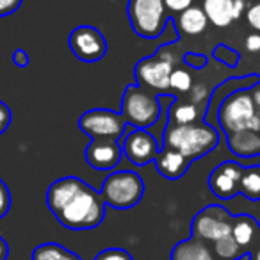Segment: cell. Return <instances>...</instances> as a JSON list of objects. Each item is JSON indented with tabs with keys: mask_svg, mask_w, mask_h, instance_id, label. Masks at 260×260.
Masks as SVG:
<instances>
[{
	"mask_svg": "<svg viewBox=\"0 0 260 260\" xmlns=\"http://www.w3.org/2000/svg\"><path fill=\"white\" fill-rule=\"evenodd\" d=\"M244 166L234 160H224L209 177V189L219 200H232L241 194V178L244 175Z\"/></svg>",
	"mask_w": 260,
	"mask_h": 260,
	"instance_id": "obj_12",
	"label": "cell"
},
{
	"mask_svg": "<svg viewBox=\"0 0 260 260\" xmlns=\"http://www.w3.org/2000/svg\"><path fill=\"white\" fill-rule=\"evenodd\" d=\"M194 86V80H192V75L184 68H175L173 73L170 77V89L175 91V93H182L187 94L189 91Z\"/></svg>",
	"mask_w": 260,
	"mask_h": 260,
	"instance_id": "obj_25",
	"label": "cell"
},
{
	"mask_svg": "<svg viewBox=\"0 0 260 260\" xmlns=\"http://www.w3.org/2000/svg\"><path fill=\"white\" fill-rule=\"evenodd\" d=\"M68 47L79 61L98 62L107 54V41L105 36L91 25H79L70 32Z\"/></svg>",
	"mask_w": 260,
	"mask_h": 260,
	"instance_id": "obj_10",
	"label": "cell"
},
{
	"mask_svg": "<svg viewBox=\"0 0 260 260\" xmlns=\"http://www.w3.org/2000/svg\"><path fill=\"white\" fill-rule=\"evenodd\" d=\"M23 0H0V18L13 15L20 9Z\"/></svg>",
	"mask_w": 260,
	"mask_h": 260,
	"instance_id": "obj_33",
	"label": "cell"
},
{
	"mask_svg": "<svg viewBox=\"0 0 260 260\" xmlns=\"http://www.w3.org/2000/svg\"><path fill=\"white\" fill-rule=\"evenodd\" d=\"M258 168H260V162H258Z\"/></svg>",
	"mask_w": 260,
	"mask_h": 260,
	"instance_id": "obj_40",
	"label": "cell"
},
{
	"mask_svg": "<svg viewBox=\"0 0 260 260\" xmlns=\"http://www.w3.org/2000/svg\"><path fill=\"white\" fill-rule=\"evenodd\" d=\"M249 260H260V246L249 253Z\"/></svg>",
	"mask_w": 260,
	"mask_h": 260,
	"instance_id": "obj_39",
	"label": "cell"
},
{
	"mask_svg": "<svg viewBox=\"0 0 260 260\" xmlns=\"http://www.w3.org/2000/svg\"><path fill=\"white\" fill-rule=\"evenodd\" d=\"M9 209H11V191L8 184L0 178V219L8 216Z\"/></svg>",
	"mask_w": 260,
	"mask_h": 260,
	"instance_id": "obj_28",
	"label": "cell"
},
{
	"mask_svg": "<svg viewBox=\"0 0 260 260\" xmlns=\"http://www.w3.org/2000/svg\"><path fill=\"white\" fill-rule=\"evenodd\" d=\"M202 9L214 27L224 29L235 22V0H202Z\"/></svg>",
	"mask_w": 260,
	"mask_h": 260,
	"instance_id": "obj_19",
	"label": "cell"
},
{
	"mask_svg": "<svg viewBox=\"0 0 260 260\" xmlns=\"http://www.w3.org/2000/svg\"><path fill=\"white\" fill-rule=\"evenodd\" d=\"M160 100L159 94L138 86V84H130L123 91L121 96V109L119 114L126 121V125L132 128L148 130L153 126L160 118Z\"/></svg>",
	"mask_w": 260,
	"mask_h": 260,
	"instance_id": "obj_4",
	"label": "cell"
},
{
	"mask_svg": "<svg viewBox=\"0 0 260 260\" xmlns=\"http://www.w3.org/2000/svg\"><path fill=\"white\" fill-rule=\"evenodd\" d=\"M119 145H121L123 155L134 166H146L150 162H155L160 152V145L155 136L150 134L148 130L132 128V126L119 139Z\"/></svg>",
	"mask_w": 260,
	"mask_h": 260,
	"instance_id": "obj_11",
	"label": "cell"
},
{
	"mask_svg": "<svg viewBox=\"0 0 260 260\" xmlns=\"http://www.w3.org/2000/svg\"><path fill=\"white\" fill-rule=\"evenodd\" d=\"M11 119H13L11 107H9L6 102L0 100V134H4L6 130L9 128V125H11Z\"/></svg>",
	"mask_w": 260,
	"mask_h": 260,
	"instance_id": "obj_31",
	"label": "cell"
},
{
	"mask_svg": "<svg viewBox=\"0 0 260 260\" xmlns=\"http://www.w3.org/2000/svg\"><path fill=\"white\" fill-rule=\"evenodd\" d=\"M32 260H82L77 253L66 249L57 242H45L34 248Z\"/></svg>",
	"mask_w": 260,
	"mask_h": 260,
	"instance_id": "obj_22",
	"label": "cell"
},
{
	"mask_svg": "<svg viewBox=\"0 0 260 260\" xmlns=\"http://www.w3.org/2000/svg\"><path fill=\"white\" fill-rule=\"evenodd\" d=\"M191 162L192 160H189L177 150L160 146V152L155 159V168L160 177L168 178V180H178L187 173Z\"/></svg>",
	"mask_w": 260,
	"mask_h": 260,
	"instance_id": "obj_15",
	"label": "cell"
},
{
	"mask_svg": "<svg viewBox=\"0 0 260 260\" xmlns=\"http://www.w3.org/2000/svg\"><path fill=\"white\" fill-rule=\"evenodd\" d=\"M100 194L105 205L112 209H132L145 196V180L136 171H111L102 184Z\"/></svg>",
	"mask_w": 260,
	"mask_h": 260,
	"instance_id": "obj_5",
	"label": "cell"
},
{
	"mask_svg": "<svg viewBox=\"0 0 260 260\" xmlns=\"http://www.w3.org/2000/svg\"><path fill=\"white\" fill-rule=\"evenodd\" d=\"M241 194L246 196L251 202L260 200V168L249 166L244 170V175L241 178Z\"/></svg>",
	"mask_w": 260,
	"mask_h": 260,
	"instance_id": "obj_24",
	"label": "cell"
},
{
	"mask_svg": "<svg viewBox=\"0 0 260 260\" xmlns=\"http://www.w3.org/2000/svg\"><path fill=\"white\" fill-rule=\"evenodd\" d=\"M126 16L132 30L145 40H157L170 22L164 0H128Z\"/></svg>",
	"mask_w": 260,
	"mask_h": 260,
	"instance_id": "obj_6",
	"label": "cell"
},
{
	"mask_svg": "<svg viewBox=\"0 0 260 260\" xmlns=\"http://www.w3.org/2000/svg\"><path fill=\"white\" fill-rule=\"evenodd\" d=\"M246 50L253 52V54H255V52H260V34L253 32L246 38Z\"/></svg>",
	"mask_w": 260,
	"mask_h": 260,
	"instance_id": "obj_36",
	"label": "cell"
},
{
	"mask_svg": "<svg viewBox=\"0 0 260 260\" xmlns=\"http://www.w3.org/2000/svg\"><path fill=\"white\" fill-rule=\"evenodd\" d=\"M171 260H217V256L212 244L191 235L175 246L171 251Z\"/></svg>",
	"mask_w": 260,
	"mask_h": 260,
	"instance_id": "obj_18",
	"label": "cell"
},
{
	"mask_svg": "<svg viewBox=\"0 0 260 260\" xmlns=\"http://www.w3.org/2000/svg\"><path fill=\"white\" fill-rule=\"evenodd\" d=\"M212 248H214V253H216L217 260H241V258H244V256H249V253L246 251L244 248H241L232 235L214 242Z\"/></svg>",
	"mask_w": 260,
	"mask_h": 260,
	"instance_id": "obj_23",
	"label": "cell"
},
{
	"mask_svg": "<svg viewBox=\"0 0 260 260\" xmlns=\"http://www.w3.org/2000/svg\"><path fill=\"white\" fill-rule=\"evenodd\" d=\"M86 162L96 171H112L119 164L123 157V150L119 141H100L91 139L86 146Z\"/></svg>",
	"mask_w": 260,
	"mask_h": 260,
	"instance_id": "obj_13",
	"label": "cell"
},
{
	"mask_svg": "<svg viewBox=\"0 0 260 260\" xmlns=\"http://www.w3.org/2000/svg\"><path fill=\"white\" fill-rule=\"evenodd\" d=\"M13 62H15L18 68H27V66L30 64V57H29V54H27V50L16 48V50L13 52Z\"/></svg>",
	"mask_w": 260,
	"mask_h": 260,
	"instance_id": "obj_35",
	"label": "cell"
},
{
	"mask_svg": "<svg viewBox=\"0 0 260 260\" xmlns=\"http://www.w3.org/2000/svg\"><path fill=\"white\" fill-rule=\"evenodd\" d=\"M251 94H253V102H255V105H256V111H258V114H260V86H256L255 89L251 91Z\"/></svg>",
	"mask_w": 260,
	"mask_h": 260,
	"instance_id": "obj_38",
	"label": "cell"
},
{
	"mask_svg": "<svg viewBox=\"0 0 260 260\" xmlns=\"http://www.w3.org/2000/svg\"><path fill=\"white\" fill-rule=\"evenodd\" d=\"M184 62L192 70H202L203 66L207 64V57L202 54H192V52H187L184 55Z\"/></svg>",
	"mask_w": 260,
	"mask_h": 260,
	"instance_id": "obj_34",
	"label": "cell"
},
{
	"mask_svg": "<svg viewBox=\"0 0 260 260\" xmlns=\"http://www.w3.org/2000/svg\"><path fill=\"white\" fill-rule=\"evenodd\" d=\"M246 20H248L249 27L255 30H260V0L251 8L246 9Z\"/></svg>",
	"mask_w": 260,
	"mask_h": 260,
	"instance_id": "obj_32",
	"label": "cell"
},
{
	"mask_svg": "<svg viewBox=\"0 0 260 260\" xmlns=\"http://www.w3.org/2000/svg\"><path fill=\"white\" fill-rule=\"evenodd\" d=\"M173 20V18H171ZM175 22V29L180 34H187V36H198L209 25V20H207L205 13H203L202 6H192V8L185 9L184 13L177 15Z\"/></svg>",
	"mask_w": 260,
	"mask_h": 260,
	"instance_id": "obj_21",
	"label": "cell"
},
{
	"mask_svg": "<svg viewBox=\"0 0 260 260\" xmlns=\"http://www.w3.org/2000/svg\"><path fill=\"white\" fill-rule=\"evenodd\" d=\"M86 185V182L79 177H62L59 180L52 182L50 187L47 191V207L54 216H57L70 202L72 198Z\"/></svg>",
	"mask_w": 260,
	"mask_h": 260,
	"instance_id": "obj_14",
	"label": "cell"
},
{
	"mask_svg": "<svg viewBox=\"0 0 260 260\" xmlns=\"http://www.w3.org/2000/svg\"><path fill=\"white\" fill-rule=\"evenodd\" d=\"M93 260H134L126 249L121 248H107L100 251Z\"/></svg>",
	"mask_w": 260,
	"mask_h": 260,
	"instance_id": "obj_27",
	"label": "cell"
},
{
	"mask_svg": "<svg viewBox=\"0 0 260 260\" xmlns=\"http://www.w3.org/2000/svg\"><path fill=\"white\" fill-rule=\"evenodd\" d=\"M212 55H214V59H217V61H221L226 66H232V68L237 66V62H239V54L234 48L226 47V45H217V47L214 48Z\"/></svg>",
	"mask_w": 260,
	"mask_h": 260,
	"instance_id": "obj_26",
	"label": "cell"
},
{
	"mask_svg": "<svg viewBox=\"0 0 260 260\" xmlns=\"http://www.w3.org/2000/svg\"><path fill=\"white\" fill-rule=\"evenodd\" d=\"M79 130L91 139L119 141L126 132V121L112 109H91L79 118Z\"/></svg>",
	"mask_w": 260,
	"mask_h": 260,
	"instance_id": "obj_8",
	"label": "cell"
},
{
	"mask_svg": "<svg viewBox=\"0 0 260 260\" xmlns=\"http://www.w3.org/2000/svg\"><path fill=\"white\" fill-rule=\"evenodd\" d=\"M194 2L196 0H164V6H166L168 13H177V15H180L185 9L192 8Z\"/></svg>",
	"mask_w": 260,
	"mask_h": 260,
	"instance_id": "obj_29",
	"label": "cell"
},
{
	"mask_svg": "<svg viewBox=\"0 0 260 260\" xmlns=\"http://www.w3.org/2000/svg\"><path fill=\"white\" fill-rule=\"evenodd\" d=\"M105 207L107 205L100 191L86 184L55 216V219L68 230H91L102 224L105 217Z\"/></svg>",
	"mask_w": 260,
	"mask_h": 260,
	"instance_id": "obj_2",
	"label": "cell"
},
{
	"mask_svg": "<svg viewBox=\"0 0 260 260\" xmlns=\"http://www.w3.org/2000/svg\"><path fill=\"white\" fill-rule=\"evenodd\" d=\"M187 94H189V102H192L196 105H200L202 102H209V91H207V87L203 84H194Z\"/></svg>",
	"mask_w": 260,
	"mask_h": 260,
	"instance_id": "obj_30",
	"label": "cell"
},
{
	"mask_svg": "<svg viewBox=\"0 0 260 260\" xmlns=\"http://www.w3.org/2000/svg\"><path fill=\"white\" fill-rule=\"evenodd\" d=\"M203 112L200 107L189 100L173 98L168 107V123L166 125H192V123L203 121Z\"/></svg>",
	"mask_w": 260,
	"mask_h": 260,
	"instance_id": "obj_20",
	"label": "cell"
},
{
	"mask_svg": "<svg viewBox=\"0 0 260 260\" xmlns=\"http://www.w3.org/2000/svg\"><path fill=\"white\" fill-rule=\"evenodd\" d=\"M232 237L235 239L241 248H244L248 253H251L255 248H258L260 241V224L256 223L255 217L248 214L234 217V226H232Z\"/></svg>",
	"mask_w": 260,
	"mask_h": 260,
	"instance_id": "obj_17",
	"label": "cell"
},
{
	"mask_svg": "<svg viewBox=\"0 0 260 260\" xmlns=\"http://www.w3.org/2000/svg\"><path fill=\"white\" fill-rule=\"evenodd\" d=\"M217 121L224 134H234L239 130L260 132V114L248 89L230 93L217 109Z\"/></svg>",
	"mask_w": 260,
	"mask_h": 260,
	"instance_id": "obj_3",
	"label": "cell"
},
{
	"mask_svg": "<svg viewBox=\"0 0 260 260\" xmlns=\"http://www.w3.org/2000/svg\"><path fill=\"white\" fill-rule=\"evenodd\" d=\"M234 217L224 207L221 205H207L202 209L191 223V235L200 241L214 244L219 239L232 235Z\"/></svg>",
	"mask_w": 260,
	"mask_h": 260,
	"instance_id": "obj_9",
	"label": "cell"
},
{
	"mask_svg": "<svg viewBox=\"0 0 260 260\" xmlns=\"http://www.w3.org/2000/svg\"><path fill=\"white\" fill-rule=\"evenodd\" d=\"M175 68V57L164 54V47H160L153 55L138 61L134 68L136 84L155 94H168L171 93L170 77Z\"/></svg>",
	"mask_w": 260,
	"mask_h": 260,
	"instance_id": "obj_7",
	"label": "cell"
},
{
	"mask_svg": "<svg viewBox=\"0 0 260 260\" xmlns=\"http://www.w3.org/2000/svg\"><path fill=\"white\" fill-rule=\"evenodd\" d=\"M219 143L216 128L205 121L192 125H166L162 132V146L180 152L189 160H198L210 153Z\"/></svg>",
	"mask_w": 260,
	"mask_h": 260,
	"instance_id": "obj_1",
	"label": "cell"
},
{
	"mask_svg": "<svg viewBox=\"0 0 260 260\" xmlns=\"http://www.w3.org/2000/svg\"><path fill=\"white\" fill-rule=\"evenodd\" d=\"M9 256V244L4 237H0V260H8Z\"/></svg>",
	"mask_w": 260,
	"mask_h": 260,
	"instance_id": "obj_37",
	"label": "cell"
},
{
	"mask_svg": "<svg viewBox=\"0 0 260 260\" xmlns=\"http://www.w3.org/2000/svg\"><path fill=\"white\" fill-rule=\"evenodd\" d=\"M226 145L239 159H260V132L256 130H239L228 134Z\"/></svg>",
	"mask_w": 260,
	"mask_h": 260,
	"instance_id": "obj_16",
	"label": "cell"
}]
</instances>
